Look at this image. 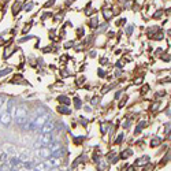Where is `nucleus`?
Here are the masks:
<instances>
[{
    "instance_id": "obj_29",
    "label": "nucleus",
    "mask_w": 171,
    "mask_h": 171,
    "mask_svg": "<svg viewBox=\"0 0 171 171\" xmlns=\"http://www.w3.org/2000/svg\"><path fill=\"white\" fill-rule=\"evenodd\" d=\"M105 130H107V126H101V133H107V131H105Z\"/></svg>"
},
{
    "instance_id": "obj_31",
    "label": "nucleus",
    "mask_w": 171,
    "mask_h": 171,
    "mask_svg": "<svg viewBox=\"0 0 171 171\" xmlns=\"http://www.w3.org/2000/svg\"><path fill=\"white\" fill-rule=\"evenodd\" d=\"M140 82H142V77H140L138 79H135V83H140Z\"/></svg>"
},
{
    "instance_id": "obj_15",
    "label": "nucleus",
    "mask_w": 171,
    "mask_h": 171,
    "mask_svg": "<svg viewBox=\"0 0 171 171\" xmlns=\"http://www.w3.org/2000/svg\"><path fill=\"white\" fill-rule=\"evenodd\" d=\"M74 104H75V108L77 109H81V105H82V101L79 100L78 97H75L74 98Z\"/></svg>"
},
{
    "instance_id": "obj_24",
    "label": "nucleus",
    "mask_w": 171,
    "mask_h": 171,
    "mask_svg": "<svg viewBox=\"0 0 171 171\" xmlns=\"http://www.w3.org/2000/svg\"><path fill=\"white\" fill-rule=\"evenodd\" d=\"M53 3H55V0H51L49 3H45V8H48V7H51V5L53 4Z\"/></svg>"
},
{
    "instance_id": "obj_19",
    "label": "nucleus",
    "mask_w": 171,
    "mask_h": 171,
    "mask_svg": "<svg viewBox=\"0 0 171 171\" xmlns=\"http://www.w3.org/2000/svg\"><path fill=\"white\" fill-rule=\"evenodd\" d=\"M130 155H131V150H130V149H127L126 152H123V155H122V157H123V159H126V157H129Z\"/></svg>"
},
{
    "instance_id": "obj_12",
    "label": "nucleus",
    "mask_w": 171,
    "mask_h": 171,
    "mask_svg": "<svg viewBox=\"0 0 171 171\" xmlns=\"http://www.w3.org/2000/svg\"><path fill=\"white\" fill-rule=\"evenodd\" d=\"M19 10H21V3H19V1H16V5L14 4V7H12V14L16 15V14L19 12Z\"/></svg>"
},
{
    "instance_id": "obj_11",
    "label": "nucleus",
    "mask_w": 171,
    "mask_h": 171,
    "mask_svg": "<svg viewBox=\"0 0 171 171\" xmlns=\"http://www.w3.org/2000/svg\"><path fill=\"white\" fill-rule=\"evenodd\" d=\"M160 142H161V138H160V137H155L153 140L150 141V146H157V145H160Z\"/></svg>"
},
{
    "instance_id": "obj_13",
    "label": "nucleus",
    "mask_w": 171,
    "mask_h": 171,
    "mask_svg": "<svg viewBox=\"0 0 171 171\" xmlns=\"http://www.w3.org/2000/svg\"><path fill=\"white\" fill-rule=\"evenodd\" d=\"M144 126H146V122H145V120H142V122H141V123L138 124L137 127H135V134L141 133V130H142V127H144Z\"/></svg>"
},
{
    "instance_id": "obj_21",
    "label": "nucleus",
    "mask_w": 171,
    "mask_h": 171,
    "mask_svg": "<svg viewBox=\"0 0 171 171\" xmlns=\"http://www.w3.org/2000/svg\"><path fill=\"white\" fill-rule=\"evenodd\" d=\"M126 31H127V34H131V33H133V26H127Z\"/></svg>"
},
{
    "instance_id": "obj_26",
    "label": "nucleus",
    "mask_w": 171,
    "mask_h": 171,
    "mask_svg": "<svg viewBox=\"0 0 171 171\" xmlns=\"http://www.w3.org/2000/svg\"><path fill=\"white\" fill-rule=\"evenodd\" d=\"M89 56L94 57V56H96V51H90V52H89Z\"/></svg>"
},
{
    "instance_id": "obj_6",
    "label": "nucleus",
    "mask_w": 171,
    "mask_h": 171,
    "mask_svg": "<svg viewBox=\"0 0 171 171\" xmlns=\"http://www.w3.org/2000/svg\"><path fill=\"white\" fill-rule=\"evenodd\" d=\"M57 111L63 115H70L71 114V109L68 108V105H59L57 107Z\"/></svg>"
},
{
    "instance_id": "obj_18",
    "label": "nucleus",
    "mask_w": 171,
    "mask_h": 171,
    "mask_svg": "<svg viewBox=\"0 0 171 171\" xmlns=\"http://www.w3.org/2000/svg\"><path fill=\"white\" fill-rule=\"evenodd\" d=\"M77 34H78L79 37L85 34V30H83V27H79V29H77Z\"/></svg>"
},
{
    "instance_id": "obj_23",
    "label": "nucleus",
    "mask_w": 171,
    "mask_h": 171,
    "mask_svg": "<svg viewBox=\"0 0 171 171\" xmlns=\"http://www.w3.org/2000/svg\"><path fill=\"white\" fill-rule=\"evenodd\" d=\"M73 44H74L73 41H68V42H66V44H64V48H70V47H73Z\"/></svg>"
},
{
    "instance_id": "obj_7",
    "label": "nucleus",
    "mask_w": 171,
    "mask_h": 171,
    "mask_svg": "<svg viewBox=\"0 0 171 171\" xmlns=\"http://www.w3.org/2000/svg\"><path fill=\"white\" fill-rule=\"evenodd\" d=\"M57 100H59V103L62 104V105H70V98H68L67 96H64V94L59 96V97H57Z\"/></svg>"
},
{
    "instance_id": "obj_22",
    "label": "nucleus",
    "mask_w": 171,
    "mask_h": 171,
    "mask_svg": "<svg viewBox=\"0 0 171 171\" xmlns=\"http://www.w3.org/2000/svg\"><path fill=\"white\" fill-rule=\"evenodd\" d=\"M97 73H98V77H101V78H103L104 75H105V73H104V71L101 70V68H98V71H97Z\"/></svg>"
},
{
    "instance_id": "obj_33",
    "label": "nucleus",
    "mask_w": 171,
    "mask_h": 171,
    "mask_svg": "<svg viewBox=\"0 0 171 171\" xmlns=\"http://www.w3.org/2000/svg\"><path fill=\"white\" fill-rule=\"evenodd\" d=\"M127 171H134V168H133V167H130V168H127Z\"/></svg>"
},
{
    "instance_id": "obj_30",
    "label": "nucleus",
    "mask_w": 171,
    "mask_h": 171,
    "mask_svg": "<svg viewBox=\"0 0 171 171\" xmlns=\"http://www.w3.org/2000/svg\"><path fill=\"white\" fill-rule=\"evenodd\" d=\"M81 120H82V124H83V126H86V123H88V122H86V119H85V118H81Z\"/></svg>"
},
{
    "instance_id": "obj_10",
    "label": "nucleus",
    "mask_w": 171,
    "mask_h": 171,
    "mask_svg": "<svg viewBox=\"0 0 171 171\" xmlns=\"http://www.w3.org/2000/svg\"><path fill=\"white\" fill-rule=\"evenodd\" d=\"M89 26H90L92 29H96V27L98 26V19L96 18V16H94V18H92V19L89 21Z\"/></svg>"
},
{
    "instance_id": "obj_14",
    "label": "nucleus",
    "mask_w": 171,
    "mask_h": 171,
    "mask_svg": "<svg viewBox=\"0 0 171 171\" xmlns=\"http://www.w3.org/2000/svg\"><path fill=\"white\" fill-rule=\"evenodd\" d=\"M23 167L27 168V170H31V168L34 167V163H33V161H25V163H23Z\"/></svg>"
},
{
    "instance_id": "obj_17",
    "label": "nucleus",
    "mask_w": 171,
    "mask_h": 171,
    "mask_svg": "<svg viewBox=\"0 0 171 171\" xmlns=\"http://www.w3.org/2000/svg\"><path fill=\"white\" fill-rule=\"evenodd\" d=\"M10 71H11V68H5V70H1V71H0V78H3V75L8 74Z\"/></svg>"
},
{
    "instance_id": "obj_20",
    "label": "nucleus",
    "mask_w": 171,
    "mask_h": 171,
    "mask_svg": "<svg viewBox=\"0 0 171 171\" xmlns=\"http://www.w3.org/2000/svg\"><path fill=\"white\" fill-rule=\"evenodd\" d=\"M122 140H123V134H119L118 135V138H116V141H115V144H120Z\"/></svg>"
},
{
    "instance_id": "obj_32",
    "label": "nucleus",
    "mask_w": 171,
    "mask_h": 171,
    "mask_svg": "<svg viewBox=\"0 0 171 171\" xmlns=\"http://www.w3.org/2000/svg\"><path fill=\"white\" fill-rule=\"evenodd\" d=\"M130 126V122H126V123H123V127H129Z\"/></svg>"
},
{
    "instance_id": "obj_4",
    "label": "nucleus",
    "mask_w": 171,
    "mask_h": 171,
    "mask_svg": "<svg viewBox=\"0 0 171 171\" xmlns=\"http://www.w3.org/2000/svg\"><path fill=\"white\" fill-rule=\"evenodd\" d=\"M53 137H52V131L51 133H44V134L40 135V142H41L42 146H48L52 142Z\"/></svg>"
},
{
    "instance_id": "obj_2",
    "label": "nucleus",
    "mask_w": 171,
    "mask_h": 171,
    "mask_svg": "<svg viewBox=\"0 0 171 171\" xmlns=\"http://www.w3.org/2000/svg\"><path fill=\"white\" fill-rule=\"evenodd\" d=\"M0 122L3 126H8L11 123V112H8L4 108V105L0 108Z\"/></svg>"
},
{
    "instance_id": "obj_28",
    "label": "nucleus",
    "mask_w": 171,
    "mask_h": 171,
    "mask_svg": "<svg viewBox=\"0 0 171 171\" xmlns=\"http://www.w3.org/2000/svg\"><path fill=\"white\" fill-rule=\"evenodd\" d=\"M90 103H92V104H97V103H98L97 97H93V100H90Z\"/></svg>"
},
{
    "instance_id": "obj_8",
    "label": "nucleus",
    "mask_w": 171,
    "mask_h": 171,
    "mask_svg": "<svg viewBox=\"0 0 171 171\" xmlns=\"http://www.w3.org/2000/svg\"><path fill=\"white\" fill-rule=\"evenodd\" d=\"M148 160H149V157H148V156H142V157H140L138 160L135 161V164H137V166H144Z\"/></svg>"
},
{
    "instance_id": "obj_5",
    "label": "nucleus",
    "mask_w": 171,
    "mask_h": 171,
    "mask_svg": "<svg viewBox=\"0 0 171 171\" xmlns=\"http://www.w3.org/2000/svg\"><path fill=\"white\" fill-rule=\"evenodd\" d=\"M51 150H49V148L48 146H42L41 149L38 150V156L41 157V159H48V157H51Z\"/></svg>"
},
{
    "instance_id": "obj_9",
    "label": "nucleus",
    "mask_w": 171,
    "mask_h": 171,
    "mask_svg": "<svg viewBox=\"0 0 171 171\" xmlns=\"http://www.w3.org/2000/svg\"><path fill=\"white\" fill-rule=\"evenodd\" d=\"M114 15V11H111V10H103V16L108 21V19H111V16Z\"/></svg>"
},
{
    "instance_id": "obj_16",
    "label": "nucleus",
    "mask_w": 171,
    "mask_h": 171,
    "mask_svg": "<svg viewBox=\"0 0 171 171\" xmlns=\"http://www.w3.org/2000/svg\"><path fill=\"white\" fill-rule=\"evenodd\" d=\"M33 7H34V3H27V5H25V11L26 12H29Z\"/></svg>"
},
{
    "instance_id": "obj_1",
    "label": "nucleus",
    "mask_w": 171,
    "mask_h": 171,
    "mask_svg": "<svg viewBox=\"0 0 171 171\" xmlns=\"http://www.w3.org/2000/svg\"><path fill=\"white\" fill-rule=\"evenodd\" d=\"M26 116H27V111L23 105H19L15 111V122L18 124H22L23 122H26Z\"/></svg>"
},
{
    "instance_id": "obj_27",
    "label": "nucleus",
    "mask_w": 171,
    "mask_h": 171,
    "mask_svg": "<svg viewBox=\"0 0 171 171\" xmlns=\"http://www.w3.org/2000/svg\"><path fill=\"white\" fill-rule=\"evenodd\" d=\"M126 23V19H119L118 21V25H124Z\"/></svg>"
},
{
    "instance_id": "obj_3",
    "label": "nucleus",
    "mask_w": 171,
    "mask_h": 171,
    "mask_svg": "<svg viewBox=\"0 0 171 171\" xmlns=\"http://www.w3.org/2000/svg\"><path fill=\"white\" fill-rule=\"evenodd\" d=\"M53 129H55V122H53V120H47V122L40 127V133H41V134H44V133H51V131H53Z\"/></svg>"
},
{
    "instance_id": "obj_25",
    "label": "nucleus",
    "mask_w": 171,
    "mask_h": 171,
    "mask_svg": "<svg viewBox=\"0 0 171 171\" xmlns=\"http://www.w3.org/2000/svg\"><path fill=\"white\" fill-rule=\"evenodd\" d=\"M161 16V11H159V12H156L155 15H153V18H155V19H157V18H160Z\"/></svg>"
}]
</instances>
